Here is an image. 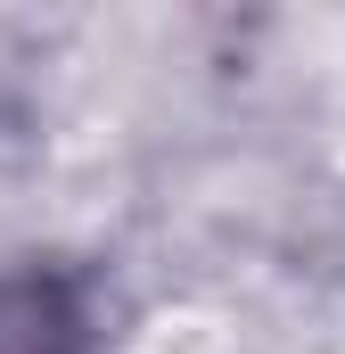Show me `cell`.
Returning a JSON list of instances; mask_svg holds the SVG:
<instances>
[{
	"label": "cell",
	"mask_w": 345,
	"mask_h": 354,
	"mask_svg": "<svg viewBox=\"0 0 345 354\" xmlns=\"http://www.w3.org/2000/svg\"><path fill=\"white\" fill-rule=\"evenodd\" d=\"M0 354H90V313L58 280H0Z\"/></svg>",
	"instance_id": "obj_1"
}]
</instances>
